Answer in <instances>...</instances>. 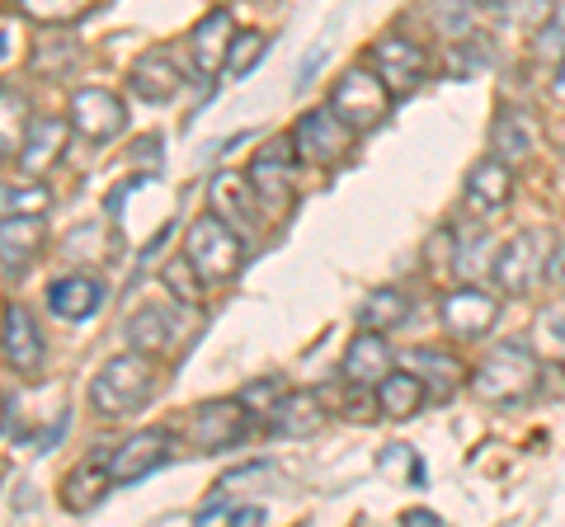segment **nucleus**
<instances>
[{
  "mask_svg": "<svg viewBox=\"0 0 565 527\" xmlns=\"http://www.w3.org/2000/svg\"><path fill=\"white\" fill-rule=\"evenodd\" d=\"M236 43V20L232 10H207L189 33V52H193V72L203 80H212L226 66V52Z\"/></svg>",
  "mask_w": 565,
  "mask_h": 527,
  "instance_id": "15",
  "label": "nucleus"
},
{
  "mask_svg": "<svg viewBox=\"0 0 565 527\" xmlns=\"http://www.w3.org/2000/svg\"><path fill=\"white\" fill-rule=\"evenodd\" d=\"M151 396H156V363H151V354H137V348L114 354L90 381V410L99 419L137 415Z\"/></svg>",
  "mask_w": 565,
  "mask_h": 527,
  "instance_id": "1",
  "label": "nucleus"
},
{
  "mask_svg": "<svg viewBox=\"0 0 565 527\" xmlns=\"http://www.w3.org/2000/svg\"><path fill=\"white\" fill-rule=\"evenodd\" d=\"M405 367L424 377V386H429L434 400H448L457 386L467 381V367L457 363L452 354H444V348H411V354H405Z\"/></svg>",
  "mask_w": 565,
  "mask_h": 527,
  "instance_id": "24",
  "label": "nucleus"
},
{
  "mask_svg": "<svg viewBox=\"0 0 565 527\" xmlns=\"http://www.w3.org/2000/svg\"><path fill=\"white\" fill-rule=\"evenodd\" d=\"M161 283H166V292L174 297V302H184V306H203V297H207L203 273L193 269L189 255H174V259L166 264V269H161Z\"/></svg>",
  "mask_w": 565,
  "mask_h": 527,
  "instance_id": "30",
  "label": "nucleus"
},
{
  "mask_svg": "<svg viewBox=\"0 0 565 527\" xmlns=\"http://www.w3.org/2000/svg\"><path fill=\"white\" fill-rule=\"evenodd\" d=\"M255 424H259V415L236 396V400H203L189 415L184 433H189V448H199V452H232L255 433Z\"/></svg>",
  "mask_w": 565,
  "mask_h": 527,
  "instance_id": "6",
  "label": "nucleus"
},
{
  "mask_svg": "<svg viewBox=\"0 0 565 527\" xmlns=\"http://www.w3.org/2000/svg\"><path fill=\"white\" fill-rule=\"evenodd\" d=\"M373 72L382 76L386 90H392V99H405L429 76V52L415 39H405V33H386V39L373 43Z\"/></svg>",
  "mask_w": 565,
  "mask_h": 527,
  "instance_id": "8",
  "label": "nucleus"
},
{
  "mask_svg": "<svg viewBox=\"0 0 565 527\" xmlns=\"http://www.w3.org/2000/svg\"><path fill=\"white\" fill-rule=\"evenodd\" d=\"M170 448H174V433L170 429H141L132 438H122V443L109 452V476H114V485L147 481L151 471H161L170 462Z\"/></svg>",
  "mask_w": 565,
  "mask_h": 527,
  "instance_id": "10",
  "label": "nucleus"
},
{
  "mask_svg": "<svg viewBox=\"0 0 565 527\" xmlns=\"http://www.w3.org/2000/svg\"><path fill=\"white\" fill-rule=\"evenodd\" d=\"M396 367V354H392V344H386L382 330H363L359 325V335L349 340L344 348V358H340V373L349 386H359V391H377V381L386 377Z\"/></svg>",
  "mask_w": 565,
  "mask_h": 527,
  "instance_id": "13",
  "label": "nucleus"
},
{
  "mask_svg": "<svg viewBox=\"0 0 565 527\" xmlns=\"http://www.w3.org/2000/svg\"><path fill=\"white\" fill-rule=\"evenodd\" d=\"M184 255L193 259V269L203 273V283H232L245 264V245L232 222H222L217 213H203L199 222H189L184 232Z\"/></svg>",
  "mask_w": 565,
  "mask_h": 527,
  "instance_id": "3",
  "label": "nucleus"
},
{
  "mask_svg": "<svg viewBox=\"0 0 565 527\" xmlns=\"http://www.w3.org/2000/svg\"><path fill=\"white\" fill-rule=\"evenodd\" d=\"M29 128H33L29 99L14 85H0V155H20Z\"/></svg>",
  "mask_w": 565,
  "mask_h": 527,
  "instance_id": "29",
  "label": "nucleus"
},
{
  "mask_svg": "<svg viewBox=\"0 0 565 527\" xmlns=\"http://www.w3.org/2000/svg\"><path fill=\"white\" fill-rule=\"evenodd\" d=\"M66 132H71V122H66V118H33V128H29V137H24V147H20V155H14L29 180H39V174H47L52 165L62 161Z\"/></svg>",
  "mask_w": 565,
  "mask_h": 527,
  "instance_id": "21",
  "label": "nucleus"
},
{
  "mask_svg": "<svg viewBox=\"0 0 565 527\" xmlns=\"http://www.w3.org/2000/svg\"><path fill=\"white\" fill-rule=\"evenodd\" d=\"M411 321V297H405L401 288H377V292H367L363 297V306H359V325L363 330H396Z\"/></svg>",
  "mask_w": 565,
  "mask_h": 527,
  "instance_id": "28",
  "label": "nucleus"
},
{
  "mask_svg": "<svg viewBox=\"0 0 565 527\" xmlns=\"http://www.w3.org/2000/svg\"><path fill=\"white\" fill-rule=\"evenodd\" d=\"M552 250H556V245H552V236H546L542 226H527V232L509 236L500 250H494V264H490L494 288L509 292V297H533L537 283L546 278Z\"/></svg>",
  "mask_w": 565,
  "mask_h": 527,
  "instance_id": "4",
  "label": "nucleus"
},
{
  "mask_svg": "<svg viewBox=\"0 0 565 527\" xmlns=\"http://www.w3.org/2000/svg\"><path fill=\"white\" fill-rule=\"evenodd\" d=\"M255 198L259 193L250 189V180H245L241 170H217L212 174V184H207V213L232 222L236 232H245V226L255 222Z\"/></svg>",
  "mask_w": 565,
  "mask_h": 527,
  "instance_id": "20",
  "label": "nucleus"
},
{
  "mask_svg": "<svg viewBox=\"0 0 565 527\" xmlns=\"http://www.w3.org/2000/svg\"><path fill=\"white\" fill-rule=\"evenodd\" d=\"M438 315H444V330L452 340H481L494 330V321H500V302H494L490 292H481L476 283H462V288H452L444 297Z\"/></svg>",
  "mask_w": 565,
  "mask_h": 527,
  "instance_id": "12",
  "label": "nucleus"
},
{
  "mask_svg": "<svg viewBox=\"0 0 565 527\" xmlns=\"http://www.w3.org/2000/svg\"><path fill=\"white\" fill-rule=\"evenodd\" d=\"M132 155H137V161H147V165H156V161H161V137H141Z\"/></svg>",
  "mask_w": 565,
  "mask_h": 527,
  "instance_id": "41",
  "label": "nucleus"
},
{
  "mask_svg": "<svg viewBox=\"0 0 565 527\" xmlns=\"http://www.w3.org/2000/svg\"><path fill=\"white\" fill-rule=\"evenodd\" d=\"M29 20H39V24H71V20H81L85 10H90V0H14Z\"/></svg>",
  "mask_w": 565,
  "mask_h": 527,
  "instance_id": "36",
  "label": "nucleus"
},
{
  "mask_svg": "<svg viewBox=\"0 0 565 527\" xmlns=\"http://www.w3.org/2000/svg\"><path fill=\"white\" fill-rule=\"evenodd\" d=\"M424 400H429V386H424V377L411 373V367H392V373L377 381V410L392 415V419L419 415Z\"/></svg>",
  "mask_w": 565,
  "mask_h": 527,
  "instance_id": "25",
  "label": "nucleus"
},
{
  "mask_svg": "<svg viewBox=\"0 0 565 527\" xmlns=\"http://www.w3.org/2000/svg\"><path fill=\"white\" fill-rule=\"evenodd\" d=\"M546 278H552L556 288H565V245H556V250H552V264H546Z\"/></svg>",
  "mask_w": 565,
  "mask_h": 527,
  "instance_id": "43",
  "label": "nucleus"
},
{
  "mask_svg": "<svg viewBox=\"0 0 565 527\" xmlns=\"http://www.w3.org/2000/svg\"><path fill=\"white\" fill-rule=\"evenodd\" d=\"M104 302H109V288H104L95 273H66L47 288V311L57 315V321H71V325L99 315Z\"/></svg>",
  "mask_w": 565,
  "mask_h": 527,
  "instance_id": "16",
  "label": "nucleus"
},
{
  "mask_svg": "<svg viewBox=\"0 0 565 527\" xmlns=\"http://www.w3.org/2000/svg\"><path fill=\"white\" fill-rule=\"evenodd\" d=\"M109 485H114V476H109V456H104V462H81V466L62 481L57 499H62L66 514H95L99 499L109 495Z\"/></svg>",
  "mask_w": 565,
  "mask_h": 527,
  "instance_id": "22",
  "label": "nucleus"
},
{
  "mask_svg": "<svg viewBox=\"0 0 565 527\" xmlns=\"http://www.w3.org/2000/svg\"><path fill=\"white\" fill-rule=\"evenodd\" d=\"M269 52V33H236V43H232V52H226V72H232L236 80H245L259 66V57Z\"/></svg>",
  "mask_w": 565,
  "mask_h": 527,
  "instance_id": "34",
  "label": "nucleus"
},
{
  "mask_svg": "<svg viewBox=\"0 0 565 527\" xmlns=\"http://www.w3.org/2000/svg\"><path fill=\"white\" fill-rule=\"evenodd\" d=\"M0 424H6V406H0Z\"/></svg>",
  "mask_w": 565,
  "mask_h": 527,
  "instance_id": "46",
  "label": "nucleus"
},
{
  "mask_svg": "<svg viewBox=\"0 0 565 527\" xmlns=\"http://www.w3.org/2000/svg\"><path fill=\"white\" fill-rule=\"evenodd\" d=\"M128 85H132V95L137 99H147V104H166L184 90V72L174 66V57L166 47H147L141 57L132 62V72H128Z\"/></svg>",
  "mask_w": 565,
  "mask_h": 527,
  "instance_id": "18",
  "label": "nucleus"
},
{
  "mask_svg": "<svg viewBox=\"0 0 565 527\" xmlns=\"http://www.w3.org/2000/svg\"><path fill=\"white\" fill-rule=\"evenodd\" d=\"M326 424V406L316 391H282L269 410H264V429L274 438H311Z\"/></svg>",
  "mask_w": 565,
  "mask_h": 527,
  "instance_id": "17",
  "label": "nucleus"
},
{
  "mask_svg": "<svg viewBox=\"0 0 565 527\" xmlns=\"http://www.w3.org/2000/svg\"><path fill=\"white\" fill-rule=\"evenodd\" d=\"M326 104L340 114V122H349V128L363 137V132L382 128L386 114H392V90L382 85V76L373 72V66H353V72H344L330 85Z\"/></svg>",
  "mask_w": 565,
  "mask_h": 527,
  "instance_id": "5",
  "label": "nucleus"
},
{
  "mask_svg": "<svg viewBox=\"0 0 565 527\" xmlns=\"http://www.w3.org/2000/svg\"><path fill=\"white\" fill-rule=\"evenodd\" d=\"M533 344H537V354H542L546 363L565 367V302L546 306V311L537 315V325H533Z\"/></svg>",
  "mask_w": 565,
  "mask_h": 527,
  "instance_id": "31",
  "label": "nucleus"
},
{
  "mask_svg": "<svg viewBox=\"0 0 565 527\" xmlns=\"http://www.w3.org/2000/svg\"><path fill=\"white\" fill-rule=\"evenodd\" d=\"M43 245H47L43 213L0 217V264H6V269H29V264L43 255Z\"/></svg>",
  "mask_w": 565,
  "mask_h": 527,
  "instance_id": "19",
  "label": "nucleus"
},
{
  "mask_svg": "<svg viewBox=\"0 0 565 527\" xmlns=\"http://www.w3.org/2000/svg\"><path fill=\"white\" fill-rule=\"evenodd\" d=\"M292 170H297L292 137H278V142L255 151V161H250V170H245V180H250V189L259 193V203L282 207V198L292 193Z\"/></svg>",
  "mask_w": 565,
  "mask_h": 527,
  "instance_id": "14",
  "label": "nucleus"
},
{
  "mask_svg": "<svg viewBox=\"0 0 565 527\" xmlns=\"http://www.w3.org/2000/svg\"><path fill=\"white\" fill-rule=\"evenodd\" d=\"M232 523H241V527L250 523V527H255V523H264V508H259V504H236V508H232Z\"/></svg>",
  "mask_w": 565,
  "mask_h": 527,
  "instance_id": "44",
  "label": "nucleus"
},
{
  "mask_svg": "<svg viewBox=\"0 0 565 527\" xmlns=\"http://www.w3.org/2000/svg\"><path fill=\"white\" fill-rule=\"evenodd\" d=\"M282 391H288V386L269 377V381H255V386H245V391H241V400H245V406H250V410L264 419V410H269V406H274V400H278Z\"/></svg>",
  "mask_w": 565,
  "mask_h": 527,
  "instance_id": "40",
  "label": "nucleus"
},
{
  "mask_svg": "<svg viewBox=\"0 0 565 527\" xmlns=\"http://www.w3.org/2000/svg\"><path fill=\"white\" fill-rule=\"evenodd\" d=\"M486 10H494L500 20H509V24H519V29H537V24H546L552 20V0H481Z\"/></svg>",
  "mask_w": 565,
  "mask_h": 527,
  "instance_id": "33",
  "label": "nucleus"
},
{
  "mask_svg": "<svg viewBox=\"0 0 565 527\" xmlns=\"http://www.w3.org/2000/svg\"><path fill=\"white\" fill-rule=\"evenodd\" d=\"M122 335H128V348H137V354L166 358L170 348H174V321H170V311L147 306V311H137V315H132Z\"/></svg>",
  "mask_w": 565,
  "mask_h": 527,
  "instance_id": "27",
  "label": "nucleus"
},
{
  "mask_svg": "<svg viewBox=\"0 0 565 527\" xmlns=\"http://www.w3.org/2000/svg\"><path fill=\"white\" fill-rule=\"evenodd\" d=\"M0 358H6L20 377L43 373L47 344H43V330L24 302H6V311H0Z\"/></svg>",
  "mask_w": 565,
  "mask_h": 527,
  "instance_id": "9",
  "label": "nucleus"
},
{
  "mask_svg": "<svg viewBox=\"0 0 565 527\" xmlns=\"http://www.w3.org/2000/svg\"><path fill=\"white\" fill-rule=\"evenodd\" d=\"M71 62H76V43L66 39V33H43L39 47H33V72H43V76H66L71 72Z\"/></svg>",
  "mask_w": 565,
  "mask_h": 527,
  "instance_id": "32",
  "label": "nucleus"
},
{
  "mask_svg": "<svg viewBox=\"0 0 565 527\" xmlns=\"http://www.w3.org/2000/svg\"><path fill=\"white\" fill-rule=\"evenodd\" d=\"M509 193H514V165H509V161H500V155H486V161L471 165V174H467V198L481 207V213L504 207Z\"/></svg>",
  "mask_w": 565,
  "mask_h": 527,
  "instance_id": "23",
  "label": "nucleus"
},
{
  "mask_svg": "<svg viewBox=\"0 0 565 527\" xmlns=\"http://www.w3.org/2000/svg\"><path fill=\"white\" fill-rule=\"evenodd\" d=\"M533 52H537V62L565 57V10H552V20L533 29Z\"/></svg>",
  "mask_w": 565,
  "mask_h": 527,
  "instance_id": "38",
  "label": "nucleus"
},
{
  "mask_svg": "<svg viewBox=\"0 0 565 527\" xmlns=\"http://www.w3.org/2000/svg\"><path fill=\"white\" fill-rule=\"evenodd\" d=\"M401 523H405V527H434V523H444V518L429 514V508H405Z\"/></svg>",
  "mask_w": 565,
  "mask_h": 527,
  "instance_id": "42",
  "label": "nucleus"
},
{
  "mask_svg": "<svg viewBox=\"0 0 565 527\" xmlns=\"http://www.w3.org/2000/svg\"><path fill=\"white\" fill-rule=\"evenodd\" d=\"M382 471L386 476H396V471H405V476H411V485H424V466H419V456L405 448V443H392L382 452Z\"/></svg>",
  "mask_w": 565,
  "mask_h": 527,
  "instance_id": "39",
  "label": "nucleus"
},
{
  "mask_svg": "<svg viewBox=\"0 0 565 527\" xmlns=\"http://www.w3.org/2000/svg\"><path fill=\"white\" fill-rule=\"evenodd\" d=\"M552 95H556V104H565V57L556 62V76H552Z\"/></svg>",
  "mask_w": 565,
  "mask_h": 527,
  "instance_id": "45",
  "label": "nucleus"
},
{
  "mask_svg": "<svg viewBox=\"0 0 565 527\" xmlns=\"http://www.w3.org/2000/svg\"><path fill=\"white\" fill-rule=\"evenodd\" d=\"M52 193L39 184H0V217H14V213H47Z\"/></svg>",
  "mask_w": 565,
  "mask_h": 527,
  "instance_id": "35",
  "label": "nucleus"
},
{
  "mask_svg": "<svg viewBox=\"0 0 565 527\" xmlns=\"http://www.w3.org/2000/svg\"><path fill=\"white\" fill-rule=\"evenodd\" d=\"M490 147L500 161L509 165H523L527 155L537 151V128H533V118H527L523 109H504L500 118H494V128H490Z\"/></svg>",
  "mask_w": 565,
  "mask_h": 527,
  "instance_id": "26",
  "label": "nucleus"
},
{
  "mask_svg": "<svg viewBox=\"0 0 565 527\" xmlns=\"http://www.w3.org/2000/svg\"><path fill=\"white\" fill-rule=\"evenodd\" d=\"M71 128H76L85 142H114V137L128 128V109H122V99L114 90H104V85H85V90L71 95Z\"/></svg>",
  "mask_w": 565,
  "mask_h": 527,
  "instance_id": "11",
  "label": "nucleus"
},
{
  "mask_svg": "<svg viewBox=\"0 0 565 527\" xmlns=\"http://www.w3.org/2000/svg\"><path fill=\"white\" fill-rule=\"evenodd\" d=\"M537 373L542 363L527 344H494L481 358L471 377V396L486 400V406H519L537 391Z\"/></svg>",
  "mask_w": 565,
  "mask_h": 527,
  "instance_id": "2",
  "label": "nucleus"
},
{
  "mask_svg": "<svg viewBox=\"0 0 565 527\" xmlns=\"http://www.w3.org/2000/svg\"><path fill=\"white\" fill-rule=\"evenodd\" d=\"M292 151H297V161L302 165H316V170H334L349 155V147H353V132L349 122H340V114L330 109H307L302 118L292 122Z\"/></svg>",
  "mask_w": 565,
  "mask_h": 527,
  "instance_id": "7",
  "label": "nucleus"
},
{
  "mask_svg": "<svg viewBox=\"0 0 565 527\" xmlns=\"http://www.w3.org/2000/svg\"><path fill=\"white\" fill-rule=\"evenodd\" d=\"M429 14L448 39H471V0H429Z\"/></svg>",
  "mask_w": 565,
  "mask_h": 527,
  "instance_id": "37",
  "label": "nucleus"
}]
</instances>
